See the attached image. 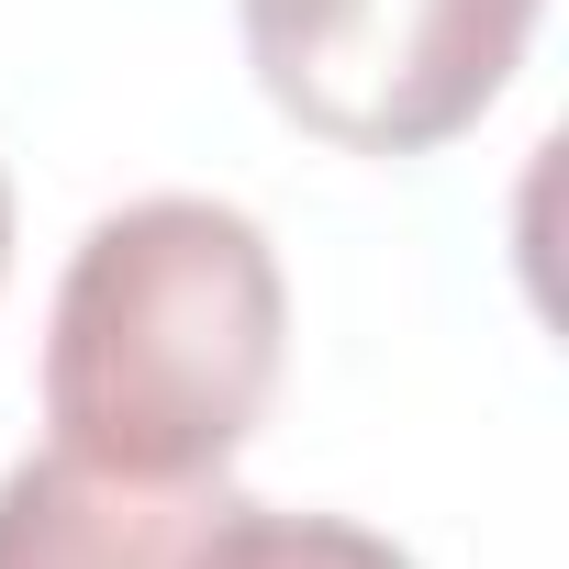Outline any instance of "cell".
Returning <instances> with one entry per match:
<instances>
[{
	"instance_id": "cell-1",
	"label": "cell",
	"mask_w": 569,
	"mask_h": 569,
	"mask_svg": "<svg viewBox=\"0 0 569 569\" xmlns=\"http://www.w3.org/2000/svg\"><path fill=\"white\" fill-rule=\"evenodd\" d=\"M279 358H291V291L279 257L234 201L157 190L79 234L46 325V425L68 458L123 480H223L257 436Z\"/></svg>"
},
{
	"instance_id": "cell-2",
	"label": "cell",
	"mask_w": 569,
	"mask_h": 569,
	"mask_svg": "<svg viewBox=\"0 0 569 569\" xmlns=\"http://www.w3.org/2000/svg\"><path fill=\"white\" fill-rule=\"evenodd\" d=\"M246 68L347 157H425L469 134L536 46L547 0H234Z\"/></svg>"
},
{
	"instance_id": "cell-4",
	"label": "cell",
	"mask_w": 569,
	"mask_h": 569,
	"mask_svg": "<svg viewBox=\"0 0 569 569\" xmlns=\"http://www.w3.org/2000/svg\"><path fill=\"white\" fill-rule=\"evenodd\" d=\"M190 569H413V558L347 513H279V502L223 491L190 536Z\"/></svg>"
},
{
	"instance_id": "cell-5",
	"label": "cell",
	"mask_w": 569,
	"mask_h": 569,
	"mask_svg": "<svg viewBox=\"0 0 569 569\" xmlns=\"http://www.w3.org/2000/svg\"><path fill=\"white\" fill-rule=\"evenodd\" d=\"M0 257H12V190H0Z\"/></svg>"
},
{
	"instance_id": "cell-3",
	"label": "cell",
	"mask_w": 569,
	"mask_h": 569,
	"mask_svg": "<svg viewBox=\"0 0 569 569\" xmlns=\"http://www.w3.org/2000/svg\"><path fill=\"white\" fill-rule=\"evenodd\" d=\"M223 480H123L68 447L0 480V569H190Z\"/></svg>"
}]
</instances>
